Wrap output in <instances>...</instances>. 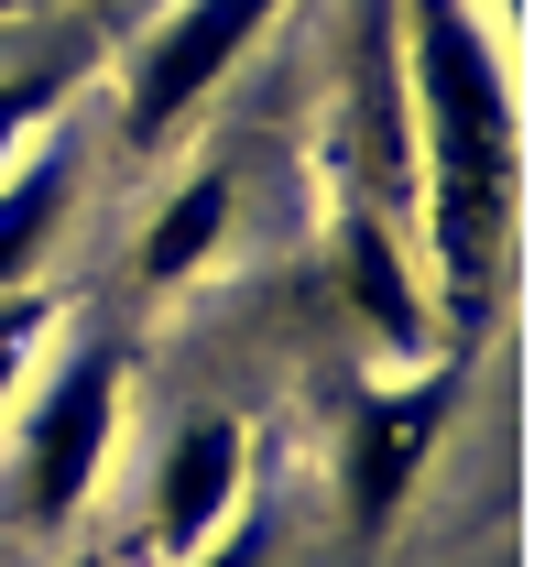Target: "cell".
<instances>
[{"label":"cell","mask_w":545,"mask_h":567,"mask_svg":"<svg viewBox=\"0 0 545 567\" xmlns=\"http://www.w3.org/2000/svg\"><path fill=\"white\" fill-rule=\"evenodd\" d=\"M404 44V99H414V153H425V240H436V295L480 328L491 284L513 262V208H524V99L513 55L491 44L480 0H393Z\"/></svg>","instance_id":"6da1fadb"},{"label":"cell","mask_w":545,"mask_h":567,"mask_svg":"<svg viewBox=\"0 0 545 567\" xmlns=\"http://www.w3.org/2000/svg\"><path fill=\"white\" fill-rule=\"evenodd\" d=\"M110 436H121V350H66L44 382H33V404H22V436H11V513L33 524V535H66L88 492H99V470H110Z\"/></svg>","instance_id":"7a4b0ae2"},{"label":"cell","mask_w":545,"mask_h":567,"mask_svg":"<svg viewBox=\"0 0 545 567\" xmlns=\"http://www.w3.org/2000/svg\"><path fill=\"white\" fill-rule=\"evenodd\" d=\"M459 371H470V360L436 350V360H414V371L371 382V393L349 404V436H339V513L360 524V535H382V524L414 502L425 458H436V436H448V415H459Z\"/></svg>","instance_id":"3957f363"},{"label":"cell","mask_w":545,"mask_h":567,"mask_svg":"<svg viewBox=\"0 0 545 567\" xmlns=\"http://www.w3.org/2000/svg\"><path fill=\"white\" fill-rule=\"evenodd\" d=\"M272 11H284V0H175V11L142 33V55H132L121 132H132L142 153H153V142H175V132L207 110V87H229V66L272 33Z\"/></svg>","instance_id":"277c9868"},{"label":"cell","mask_w":545,"mask_h":567,"mask_svg":"<svg viewBox=\"0 0 545 567\" xmlns=\"http://www.w3.org/2000/svg\"><path fill=\"white\" fill-rule=\"evenodd\" d=\"M328 251H339V295H349V317L371 328V350H393L404 371L436 360V350H459V339H436V306H425V284H414V262H404V229L371 208V197L339 208Z\"/></svg>","instance_id":"5b68a950"},{"label":"cell","mask_w":545,"mask_h":567,"mask_svg":"<svg viewBox=\"0 0 545 567\" xmlns=\"http://www.w3.org/2000/svg\"><path fill=\"white\" fill-rule=\"evenodd\" d=\"M240 502H251V425L240 415H186L164 436V458H153V546L186 557Z\"/></svg>","instance_id":"8992f818"},{"label":"cell","mask_w":545,"mask_h":567,"mask_svg":"<svg viewBox=\"0 0 545 567\" xmlns=\"http://www.w3.org/2000/svg\"><path fill=\"white\" fill-rule=\"evenodd\" d=\"M66 197H76V153H66V142H44V153L22 142L11 175H0V295H22V284L55 262Z\"/></svg>","instance_id":"52a82bcc"},{"label":"cell","mask_w":545,"mask_h":567,"mask_svg":"<svg viewBox=\"0 0 545 567\" xmlns=\"http://www.w3.org/2000/svg\"><path fill=\"white\" fill-rule=\"evenodd\" d=\"M218 240H229V186L218 175H186L153 208V229H142V284H197Z\"/></svg>","instance_id":"ba28073f"},{"label":"cell","mask_w":545,"mask_h":567,"mask_svg":"<svg viewBox=\"0 0 545 567\" xmlns=\"http://www.w3.org/2000/svg\"><path fill=\"white\" fill-rule=\"evenodd\" d=\"M66 76L76 66H11V76H0V175H11V153L33 142V121L66 99Z\"/></svg>","instance_id":"9c48e42d"},{"label":"cell","mask_w":545,"mask_h":567,"mask_svg":"<svg viewBox=\"0 0 545 567\" xmlns=\"http://www.w3.org/2000/svg\"><path fill=\"white\" fill-rule=\"evenodd\" d=\"M55 339V306L22 284V295H0V415H11V393H22V371H33V350Z\"/></svg>","instance_id":"30bf717a"},{"label":"cell","mask_w":545,"mask_h":567,"mask_svg":"<svg viewBox=\"0 0 545 567\" xmlns=\"http://www.w3.org/2000/svg\"><path fill=\"white\" fill-rule=\"evenodd\" d=\"M164 567H272V524L240 502V513H229L207 546H186V557H164Z\"/></svg>","instance_id":"8fae6325"},{"label":"cell","mask_w":545,"mask_h":567,"mask_svg":"<svg viewBox=\"0 0 545 567\" xmlns=\"http://www.w3.org/2000/svg\"><path fill=\"white\" fill-rule=\"evenodd\" d=\"M66 567H121V557H99V546H88V557H66Z\"/></svg>","instance_id":"7c38bea8"},{"label":"cell","mask_w":545,"mask_h":567,"mask_svg":"<svg viewBox=\"0 0 545 567\" xmlns=\"http://www.w3.org/2000/svg\"><path fill=\"white\" fill-rule=\"evenodd\" d=\"M491 11H524V0H491Z\"/></svg>","instance_id":"4fadbf2b"},{"label":"cell","mask_w":545,"mask_h":567,"mask_svg":"<svg viewBox=\"0 0 545 567\" xmlns=\"http://www.w3.org/2000/svg\"><path fill=\"white\" fill-rule=\"evenodd\" d=\"M0 11H22V0H0Z\"/></svg>","instance_id":"5bb4252c"}]
</instances>
